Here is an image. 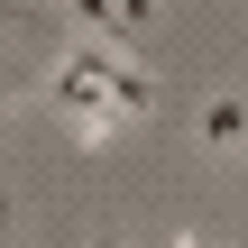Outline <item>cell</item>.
I'll return each mask as SVG.
<instances>
[{"label":"cell","mask_w":248,"mask_h":248,"mask_svg":"<svg viewBox=\"0 0 248 248\" xmlns=\"http://www.w3.org/2000/svg\"><path fill=\"white\" fill-rule=\"evenodd\" d=\"M46 92H55V110L74 120V138H83V147H101L110 129H129V120H138V101H129L120 83H101L83 55H64V64L46 74Z\"/></svg>","instance_id":"6da1fadb"},{"label":"cell","mask_w":248,"mask_h":248,"mask_svg":"<svg viewBox=\"0 0 248 248\" xmlns=\"http://www.w3.org/2000/svg\"><path fill=\"white\" fill-rule=\"evenodd\" d=\"M193 138H202L212 156H230V147H248V101H202V120H193Z\"/></svg>","instance_id":"7a4b0ae2"},{"label":"cell","mask_w":248,"mask_h":248,"mask_svg":"<svg viewBox=\"0 0 248 248\" xmlns=\"http://www.w3.org/2000/svg\"><path fill=\"white\" fill-rule=\"evenodd\" d=\"M74 18H83V37H110V46H129V18H120V0H64ZM138 55V46H129Z\"/></svg>","instance_id":"3957f363"},{"label":"cell","mask_w":248,"mask_h":248,"mask_svg":"<svg viewBox=\"0 0 248 248\" xmlns=\"http://www.w3.org/2000/svg\"><path fill=\"white\" fill-rule=\"evenodd\" d=\"M120 18H129V46L147 37V18H156V0H120Z\"/></svg>","instance_id":"277c9868"},{"label":"cell","mask_w":248,"mask_h":248,"mask_svg":"<svg viewBox=\"0 0 248 248\" xmlns=\"http://www.w3.org/2000/svg\"><path fill=\"white\" fill-rule=\"evenodd\" d=\"M9 92H18V83H9V64H0V110H9Z\"/></svg>","instance_id":"5b68a950"},{"label":"cell","mask_w":248,"mask_h":248,"mask_svg":"<svg viewBox=\"0 0 248 248\" xmlns=\"http://www.w3.org/2000/svg\"><path fill=\"white\" fill-rule=\"evenodd\" d=\"M92 248H120V239H92Z\"/></svg>","instance_id":"8992f818"},{"label":"cell","mask_w":248,"mask_h":248,"mask_svg":"<svg viewBox=\"0 0 248 248\" xmlns=\"http://www.w3.org/2000/svg\"><path fill=\"white\" fill-rule=\"evenodd\" d=\"M184 248H193V239H184Z\"/></svg>","instance_id":"52a82bcc"}]
</instances>
